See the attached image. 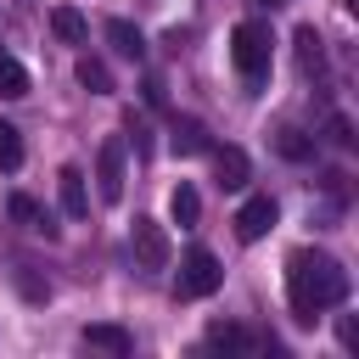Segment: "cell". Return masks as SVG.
I'll use <instances>...</instances> for the list:
<instances>
[{
  "mask_svg": "<svg viewBox=\"0 0 359 359\" xmlns=\"http://www.w3.org/2000/svg\"><path fill=\"white\" fill-rule=\"evenodd\" d=\"M286 297H292V314L297 320H314L320 309H337L348 297V269L331 258V252H292L286 258Z\"/></svg>",
  "mask_w": 359,
  "mask_h": 359,
  "instance_id": "obj_1",
  "label": "cell"
},
{
  "mask_svg": "<svg viewBox=\"0 0 359 359\" xmlns=\"http://www.w3.org/2000/svg\"><path fill=\"white\" fill-rule=\"evenodd\" d=\"M269 56H275V34H269V22L247 17V22L230 28V62H236V73H241L247 84H258V79L269 73Z\"/></svg>",
  "mask_w": 359,
  "mask_h": 359,
  "instance_id": "obj_2",
  "label": "cell"
},
{
  "mask_svg": "<svg viewBox=\"0 0 359 359\" xmlns=\"http://www.w3.org/2000/svg\"><path fill=\"white\" fill-rule=\"evenodd\" d=\"M219 280H224V264H219L208 247H191V252H185V264H180L174 297H180V303H191V297H213V292H219Z\"/></svg>",
  "mask_w": 359,
  "mask_h": 359,
  "instance_id": "obj_3",
  "label": "cell"
},
{
  "mask_svg": "<svg viewBox=\"0 0 359 359\" xmlns=\"http://www.w3.org/2000/svg\"><path fill=\"white\" fill-rule=\"evenodd\" d=\"M95 191H101V202L123 196V140L118 135H107L101 151H95Z\"/></svg>",
  "mask_w": 359,
  "mask_h": 359,
  "instance_id": "obj_4",
  "label": "cell"
},
{
  "mask_svg": "<svg viewBox=\"0 0 359 359\" xmlns=\"http://www.w3.org/2000/svg\"><path fill=\"white\" fill-rule=\"evenodd\" d=\"M275 230V202L269 196H247L241 208H236V236L241 241H264Z\"/></svg>",
  "mask_w": 359,
  "mask_h": 359,
  "instance_id": "obj_5",
  "label": "cell"
},
{
  "mask_svg": "<svg viewBox=\"0 0 359 359\" xmlns=\"http://www.w3.org/2000/svg\"><path fill=\"white\" fill-rule=\"evenodd\" d=\"M135 264L140 269H163L168 264V236L157 219H135Z\"/></svg>",
  "mask_w": 359,
  "mask_h": 359,
  "instance_id": "obj_6",
  "label": "cell"
},
{
  "mask_svg": "<svg viewBox=\"0 0 359 359\" xmlns=\"http://www.w3.org/2000/svg\"><path fill=\"white\" fill-rule=\"evenodd\" d=\"M213 174H219L224 191H241V185L252 180V163H247L241 146H219V151H213Z\"/></svg>",
  "mask_w": 359,
  "mask_h": 359,
  "instance_id": "obj_7",
  "label": "cell"
},
{
  "mask_svg": "<svg viewBox=\"0 0 359 359\" xmlns=\"http://www.w3.org/2000/svg\"><path fill=\"white\" fill-rule=\"evenodd\" d=\"M56 191H62V213H67V219H84V213H90V191H84V168H73V163H67V168L56 174Z\"/></svg>",
  "mask_w": 359,
  "mask_h": 359,
  "instance_id": "obj_8",
  "label": "cell"
},
{
  "mask_svg": "<svg viewBox=\"0 0 359 359\" xmlns=\"http://www.w3.org/2000/svg\"><path fill=\"white\" fill-rule=\"evenodd\" d=\"M79 337H84V348H101V353H118V359H123V353H135V337H129L123 325H107V320L84 325Z\"/></svg>",
  "mask_w": 359,
  "mask_h": 359,
  "instance_id": "obj_9",
  "label": "cell"
},
{
  "mask_svg": "<svg viewBox=\"0 0 359 359\" xmlns=\"http://www.w3.org/2000/svg\"><path fill=\"white\" fill-rule=\"evenodd\" d=\"M107 39H112V50H118L123 62H140V56H146L140 28H135V22H123V17H107Z\"/></svg>",
  "mask_w": 359,
  "mask_h": 359,
  "instance_id": "obj_10",
  "label": "cell"
},
{
  "mask_svg": "<svg viewBox=\"0 0 359 359\" xmlns=\"http://www.w3.org/2000/svg\"><path fill=\"white\" fill-rule=\"evenodd\" d=\"M50 34H56L62 45H84V39H90V22H84V11L56 6V11H50Z\"/></svg>",
  "mask_w": 359,
  "mask_h": 359,
  "instance_id": "obj_11",
  "label": "cell"
},
{
  "mask_svg": "<svg viewBox=\"0 0 359 359\" xmlns=\"http://www.w3.org/2000/svg\"><path fill=\"white\" fill-rule=\"evenodd\" d=\"M6 208H11V219H17L22 230H39V236H56V224H50V213H45V208H39L34 196H22V191H17V196H11Z\"/></svg>",
  "mask_w": 359,
  "mask_h": 359,
  "instance_id": "obj_12",
  "label": "cell"
},
{
  "mask_svg": "<svg viewBox=\"0 0 359 359\" xmlns=\"http://www.w3.org/2000/svg\"><path fill=\"white\" fill-rule=\"evenodd\" d=\"M168 213H174V224H180V230H191V224L202 219V196H196V185H185V180H180V185H174V196H168Z\"/></svg>",
  "mask_w": 359,
  "mask_h": 359,
  "instance_id": "obj_13",
  "label": "cell"
},
{
  "mask_svg": "<svg viewBox=\"0 0 359 359\" xmlns=\"http://www.w3.org/2000/svg\"><path fill=\"white\" fill-rule=\"evenodd\" d=\"M297 67H303V73H325V39H320L309 22L297 28Z\"/></svg>",
  "mask_w": 359,
  "mask_h": 359,
  "instance_id": "obj_14",
  "label": "cell"
},
{
  "mask_svg": "<svg viewBox=\"0 0 359 359\" xmlns=\"http://www.w3.org/2000/svg\"><path fill=\"white\" fill-rule=\"evenodd\" d=\"M275 151H280L286 163H309V157H314V140H309L303 129H292V123H280V129H275Z\"/></svg>",
  "mask_w": 359,
  "mask_h": 359,
  "instance_id": "obj_15",
  "label": "cell"
},
{
  "mask_svg": "<svg viewBox=\"0 0 359 359\" xmlns=\"http://www.w3.org/2000/svg\"><path fill=\"white\" fill-rule=\"evenodd\" d=\"M208 342H213V348H236V353H252V348H258V337L241 331V325H230V320H213V325H208Z\"/></svg>",
  "mask_w": 359,
  "mask_h": 359,
  "instance_id": "obj_16",
  "label": "cell"
},
{
  "mask_svg": "<svg viewBox=\"0 0 359 359\" xmlns=\"http://www.w3.org/2000/svg\"><path fill=\"white\" fill-rule=\"evenodd\" d=\"M174 151H180V157H202V151H208V129H202L196 118H180V123H174Z\"/></svg>",
  "mask_w": 359,
  "mask_h": 359,
  "instance_id": "obj_17",
  "label": "cell"
},
{
  "mask_svg": "<svg viewBox=\"0 0 359 359\" xmlns=\"http://www.w3.org/2000/svg\"><path fill=\"white\" fill-rule=\"evenodd\" d=\"M79 84H84L90 95H112V73H107V62H101V56H79Z\"/></svg>",
  "mask_w": 359,
  "mask_h": 359,
  "instance_id": "obj_18",
  "label": "cell"
},
{
  "mask_svg": "<svg viewBox=\"0 0 359 359\" xmlns=\"http://www.w3.org/2000/svg\"><path fill=\"white\" fill-rule=\"evenodd\" d=\"M0 95H6V101H22V95H28V67H22L17 56H0Z\"/></svg>",
  "mask_w": 359,
  "mask_h": 359,
  "instance_id": "obj_19",
  "label": "cell"
},
{
  "mask_svg": "<svg viewBox=\"0 0 359 359\" xmlns=\"http://www.w3.org/2000/svg\"><path fill=\"white\" fill-rule=\"evenodd\" d=\"M0 168H22V129L17 123H0Z\"/></svg>",
  "mask_w": 359,
  "mask_h": 359,
  "instance_id": "obj_20",
  "label": "cell"
},
{
  "mask_svg": "<svg viewBox=\"0 0 359 359\" xmlns=\"http://www.w3.org/2000/svg\"><path fill=\"white\" fill-rule=\"evenodd\" d=\"M17 286H22V297H34V303H45V297H50V286H39L34 275H17Z\"/></svg>",
  "mask_w": 359,
  "mask_h": 359,
  "instance_id": "obj_21",
  "label": "cell"
},
{
  "mask_svg": "<svg viewBox=\"0 0 359 359\" xmlns=\"http://www.w3.org/2000/svg\"><path fill=\"white\" fill-rule=\"evenodd\" d=\"M331 140H337V146H353V129H348V118H331Z\"/></svg>",
  "mask_w": 359,
  "mask_h": 359,
  "instance_id": "obj_22",
  "label": "cell"
},
{
  "mask_svg": "<svg viewBox=\"0 0 359 359\" xmlns=\"http://www.w3.org/2000/svg\"><path fill=\"white\" fill-rule=\"evenodd\" d=\"M337 337H342V348H359V325L342 314V325H337Z\"/></svg>",
  "mask_w": 359,
  "mask_h": 359,
  "instance_id": "obj_23",
  "label": "cell"
},
{
  "mask_svg": "<svg viewBox=\"0 0 359 359\" xmlns=\"http://www.w3.org/2000/svg\"><path fill=\"white\" fill-rule=\"evenodd\" d=\"M269 6H280V0H269Z\"/></svg>",
  "mask_w": 359,
  "mask_h": 359,
  "instance_id": "obj_24",
  "label": "cell"
}]
</instances>
